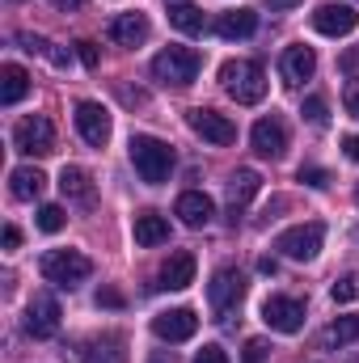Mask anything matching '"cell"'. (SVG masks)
Here are the masks:
<instances>
[{
	"instance_id": "cell-22",
	"label": "cell",
	"mask_w": 359,
	"mask_h": 363,
	"mask_svg": "<svg viewBox=\"0 0 359 363\" xmlns=\"http://www.w3.org/2000/svg\"><path fill=\"white\" fill-rule=\"evenodd\" d=\"M43 186H47V178H43V169H34V165H21V169L9 174V190H13V199H21V203L38 199Z\"/></svg>"
},
{
	"instance_id": "cell-6",
	"label": "cell",
	"mask_w": 359,
	"mask_h": 363,
	"mask_svg": "<svg viewBox=\"0 0 359 363\" xmlns=\"http://www.w3.org/2000/svg\"><path fill=\"white\" fill-rule=\"evenodd\" d=\"M13 148L26 152V157H51L55 152V127H51V118H43V114L21 118L13 127Z\"/></svg>"
},
{
	"instance_id": "cell-36",
	"label": "cell",
	"mask_w": 359,
	"mask_h": 363,
	"mask_svg": "<svg viewBox=\"0 0 359 363\" xmlns=\"http://www.w3.org/2000/svg\"><path fill=\"white\" fill-rule=\"evenodd\" d=\"M17 245H21V233L13 224H4V250H17Z\"/></svg>"
},
{
	"instance_id": "cell-25",
	"label": "cell",
	"mask_w": 359,
	"mask_h": 363,
	"mask_svg": "<svg viewBox=\"0 0 359 363\" xmlns=\"http://www.w3.org/2000/svg\"><path fill=\"white\" fill-rule=\"evenodd\" d=\"M170 26L182 30V34H203V30H207V17H203V9H199V4L178 0V4H170Z\"/></svg>"
},
{
	"instance_id": "cell-2",
	"label": "cell",
	"mask_w": 359,
	"mask_h": 363,
	"mask_svg": "<svg viewBox=\"0 0 359 363\" xmlns=\"http://www.w3.org/2000/svg\"><path fill=\"white\" fill-rule=\"evenodd\" d=\"M131 165H136V174L148 182V186H161V182H170L174 174V148L165 144V140H157V135H131Z\"/></svg>"
},
{
	"instance_id": "cell-42",
	"label": "cell",
	"mask_w": 359,
	"mask_h": 363,
	"mask_svg": "<svg viewBox=\"0 0 359 363\" xmlns=\"http://www.w3.org/2000/svg\"><path fill=\"white\" fill-rule=\"evenodd\" d=\"M170 4H174V0H170Z\"/></svg>"
},
{
	"instance_id": "cell-7",
	"label": "cell",
	"mask_w": 359,
	"mask_h": 363,
	"mask_svg": "<svg viewBox=\"0 0 359 363\" xmlns=\"http://www.w3.org/2000/svg\"><path fill=\"white\" fill-rule=\"evenodd\" d=\"M321 241H326V228L321 224H296V228H283L275 237V250L283 258H292V262H309V258H317Z\"/></svg>"
},
{
	"instance_id": "cell-23",
	"label": "cell",
	"mask_w": 359,
	"mask_h": 363,
	"mask_svg": "<svg viewBox=\"0 0 359 363\" xmlns=\"http://www.w3.org/2000/svg\"><path fill=\"white\" fill-rule=\"evenodd\" d=\"M60 194L68 199V203H93V182L85 169H77V165H64V174H60Z\"/></svg>"
},
{
	"instance_id": "cell-18",
	"label": "cell",
	"mask_w": 359,
	"mask_h": 363,
	"mask_svg": "<svg viewBox=\"0 0 359 363\" xmlns=\"http://www.w3.org/2000/svg\"><path fill=\"white\" fill-rule=\"evenodd\" d=\"M174 216H178L186 228H203V224H211L216 203L203 190H186V194H178V203H174Z\"/></svg>"
},
{
	"instance_id": "cell-41",
	"label": "cell",
	"mask_w": 359,
	"mask_h": 363,
	"mask_svg": "<svg viewBox=\"0 0 359 363\" xmlns=\"http://www.w3.org/2000/svg\"><path fill=\"white\" fill-rule=\"evenodd\" d=\"M355 203H359V186H355Z\"/></svg>"
},
{
	"instance_id": "cell-40",
	"label": "cell",
	"mask_w": 359,
	"mask_h": 363,
	"mask_svg": "<svg viewBox=\"0 0 359 363\" xmlns=\"http://www.w3.org/2000/svg\"><path fill=\"white\" fill-rule=\"evenodd\" d=\"M270 9H296V4H300V0H267Z\"/></svg>"
},
{
	"instance_id": "cell-9",
	"label": "cell",
	"mask_w": 359,
	"mask_h": 363,
	"mask_svg": "<svg viewBox=\"0 0 359 363\" xmlns=\"http://www.w3.org/2000/svg\"><path fill=\"white\" fill-rule=\"evenodd\" d=\"M186 123H190V131L194 135H203L207 144H233L237 140V123L228 118V114H220V110H190L186 114Z\"/></svg>"
},
{
	"instance_id": "cell-8",
	"label": "cell",
	"mask_w": 359,
	"mask_h": 363,
	"mask_svg": "<svg viewBox=\"0 0 359 363\" xmlns=\"http://www.w3.org/2000/svg\"><path fill=\"white\" fill-rule=\"evenodd\" d=\"M263 321H267L275 334H300L304 330V304L296 296H267Z\"/></svg>"
},
{
	"instance_id": "cell-26",
	"label": "cell",
	"mask_w": 359,
	"mask_h": 363,
	"mask_svg": "<svg viewBox=\"0 0 359 363\" xmlns=\"http://www.w3.org/2000/svg\"><path fill=\"white\" fill-rule=\"evenodd\" d=\"M326 347H347V342H359V317H338L330 321V330L321 334Z\"/></svg>"
},
{
	"instance_id": "cell-19",
	"label": "cell",
	"mask_w": 359,
	"mask_h": 363,
	"mask_svg": "<svg viewBox=\"0 0 359 363\" xmlns=\"http://www.w3.org/2000/svg\"><path fill=\"white\" fill-rule=\"evenodd\" d=\"M190 283H194V254H190V250L170 254V258H165V267H161V287L182 291V287H190Z\"/></svg>"
},
{
	"instance_id": "cell-11",
	"label": "cell",
	"mask_w": 359,
	"mask_h": 363,
	"mask_svg": "<svg viewBox=\"0 0 359 363\" xmlns=\"http://www.w3.org/2000/svg\"><path fill=\"white\" fill-rule=\"evenodd\" d=\"M355 9H351V4H334V0H330V4H317V9H313V30H317V34H326V38H347V34H351V30H355Z\"/></svg>"
},
{
	"instance_id": "cell-39",
	"label": "cell",
	"mask_w": 359,
	"mask_h": 363,
	"mask_svg": "<svg viewBox=\"0 0 359 363\" xmlns=\"http://www.w3.org/2000/svg\"><path fill=\"white\" fill-rule=\"evenodd\" d=\"M51 4H55V9H64V13H72V9H81L85 0H51Z\"/></svg>"
},
{
	"instance_id": "cell-4",
	"label": "cell",
	"mask_w": 359,
	"mask_h": 363,
	"mask_svg": "<svg viewBox=\"0 0 359 363\" xmlns=\"http://www.w3.org/2000/svg\"><path fill=\"white\" fill-rule=\"evenodd\" d=\"M38 271H43L47 283H55V287H77V283H85L93 274V262L81 250H47L43 262H38Z\"/></svg>"
},
{
	"instance_id": "cell-38",
	"label": "cell",
	"mask_w": 359,
	"mask_h": 363,
	"mask_svg": "<svg viewBox=\"0 0 359 363\" xmlns=\"http://www.w3.org/2000/svg\"><path fill=\"white\" fill-rule=\"evenodd\" d=\"M343 152H347L351 161H359V135H347V140H343Z\"/></svg>"
},
{
	"instance_id": "cell-24",
	"label": "cell",
	"mask_w": 359,
	"mask_h": 363,
	"mask_svg": "<svg viewBox=\"0 0 359 363\" xmlns=\"http://www.w3.org/2000/svg\"><path fill=\"white\" fill-rule=\"evenodd\" d=\"M26 93H30V72L17 68V64H4L0 68V101L4 106H17Z\"/></svg>"
},
{
	"instance_id": "cell-32",
	"label": "cell",
	"mask_w": 359,
	"mask_h": 363,
	"mask_svg": "<svg viewBox=\"0 0 359 363\" xmlns=\"http://www.w3.org/2000/svg\"><path fill=\"white\" fill-rule=\"evenodd\" d=\"M77 55H81V64H85L89 72L101 64V51H97V43H89V38H81V43H77Z\"/></svg>"
},
{
	"instance_id": "cell-1",
	"label": "cell",
	"mask_w": 359,
	"mask_h": 363,
	"mask_svg": "<svg viewBox=\"0 0 359 363\" xmlns=\"http://www.w3.org/2000/svg\"><path fill=\"white\" fill-rule=\"evenodd\" d=\"M220 85L237 106H258L267 97V72L254 60H228L220 64Z\"/></svg>"
},
{
	"instance_id": "cell-10",
	"label": "cell",
	"mask_w": 359,
	"mask_h": 363,
	"mask_svg": "<svg viewBox=\"0 0 359 363\" xmlns=\"http://www.w3.org/2000/svg\"><path fill=\"white\" fill-rule=\"evenodd\" d=\"M60 300L55 296H47V291H38L30 304H26V334L30 338H51L55 330H60Z\"/></svg>"
},
{
	"instance_id": "cell-13",
	"label": "cell",
	"mask_w": 359,
	"mask_h": 363,
	"mask_svg": "<svg viewBox=\"0 0 359 363\" xmlns=\"http://www.w3.org/2000/svg\"><path fill=\"white\" fill-rule=\"evenodd\" d=\"M77 131H81V140L93 144V148H106V140H110V114L97 106V101H77Z\"/></svg>"
},
{
	"instance_id": "cell-16",
	"label": "cell",
	"mask_w": 359,
	"mask_h": 363,
	"mask_svg": "<svg viewBox=\"0 0 359 363\" xmlns=\"http://www.w3.org/2000/svg\"><path fill=\"white\" fill-rule=\"evenodd\" d=\"M263 190V178H258V169H237L233 178H228V220L237 224L241 220V211L254 203V194Z\"/></svg>"
},
{
	"instance_id": "cell-14",
	"label": "cell",
	"mask_w": 359,
	"mask_h": 363,
	"mask_svg": "<svg viewBox=\"0 0 359 363\" xmlns=\"http://www.w3.org/2000/svg\"><path fill=\"white\" fill-rule=\"evenodd\" d=\"M148 17L144 13H118V17H110V26H106V38L114 43V47H140V43H148Z\"/></svg>"
},
{
	"instance_id": "cell-12",
	"label": "cell",
	"mask_w": 359,
	"mask_h": 363,
	"mask_svg": "<svg viewBox=\"0 0 359 363\" xmlns=\"http://www.w3.org/2000/svg\"><path fill=\"white\" fill-rule=\"evenodd\" d=\"M194 330H199L194 308H170V313H157L153 317V334L161 342H186V338H194Z\"/></svg>"
},
{
	"instance_id": "cell-17",
	"label": "cell",
	"mask_w": 359,
	"mask_h": 363,
	"mask_svg": "<svg viewBox=\"0 0 359 363\" xmlns=\"http://www.w3.org/2000/svg\"><path fill=\"white\" fill-rule=\"evenodd\" d=\"M279 72H283L287 85H304V81H313V72H317V55H313V47H287V51L279 55Z\"/></svg>"
},
{
	"instance_id": "cell-5",
	"label": "cell",
	"mask_w": 359,
	"mask_h": 363,
	"mask_svg": "<svg viewBox=\"0 0 359 363\" xmlns=\"http://www.w3.org/2000/svg\"><path fill=\"white\" fill-rule=\"evenodd\" d=\"M245 300V279L237 267H220L207 283V304L220 321H228V313H237V304Z\"/></svg>"
},
{
	"instance_id": "cell-28",
	"label": "cell",
	"mask_w": 359,
	"mask_h": 363,
	"mask_svg": "<svg viewBox=\"0 0 359 363\" xmlns=\"http://www.w3.org/2000/svg\"><path fill=\"white\" fill-rule=\"evenodd\" d=\"M300 114H304L313 127H326V123H330V110H326V101H321V97H309V101L300 106Z\"/></svg>"
},
{
	"instance_id": "cell-15",
	"label": "cell",
	"mask_w": 359,
	"mask_h": 363,
	"mask_svg": "<svg viewBox=\"0 0 359 363\" xmlns=\"http://www.w3.org/2000/svg\"><path fill=\"white\" fill-rule=\"evenodd\" d=\"M250 144H254V152H258V157L279 161V157L287 152V131H283V123H279V118H258V123H254V131H250Z\"/></svg>"
},
{
	"instance_id": "cell-27",
	"label": "cell",
	"mask_w": 359,
	"mask_h": 363,
	"mask_svg": "<svg viewBox=\"0 0 359 363\" xmlns=\"http://www.w3.org/2000/svg\"><path fill=\"white\" fill-rule=\"evenodd\" d=\"M68 224V216H64V207H55V203H47V207H38V228L43 233H60Z\"/></svg>"
},
{
	"instance_id": "cell-3",
	"label": "cell",
	"mask_w": 359,
	"mask_h": 363,
	"mask_svg": "<svg viewBox=\"0 0 359 363\" xmlns=\"http://www.w3.org/2000/svg\"><path fill=\"white\" fill-rule=\"evenodd\" d=\"M199 68H203V55H199L194 47H165V51L153 60V81L174 85V89H186V85H194Z\"/></svg>"
},
{
	"instance_id": "cell-35",
	"label": "cell",
	"mask_w": 359,
	"mask_h": 363,
	"mask_svg": "<svg viewBox=\"0 0 359 363\" xmlns=\"http://www.w3.org/2000/svg\"><path fill=\"white\" fill-rule=\"evenodd\" d=\"M347 114H355V118H359V81L347 85Z\"/></svg>"
},
{
	"instance_id": "cell-31",
	"label": "cell",
	"mask_w": 359,
	"mask_h": 363,
	"mask_svg": "<svg viewBox=\"0 0 359 363\" xmlns=\"http://www.w3.org/2000/svg\"><path fill=\"white\" fill-rule=\"evenodd\" d=\"M85 363H123V351H114V347H89L85 351Z\"/></svg>"
},
{
	"instance_id": "cell-29",
	"label": "cell",
	"mask_w": 359,
	"mask_h": 363,
	"mask_svg": "<svg viewBox=\"0 0 359 363\" xmlns=\"http://www.w3.org/2000/svg\"><path fill=\"white\" fill-rule=\"evenodd\" d=\"M330 296H334V304H347V300H355V296H359V279H355V274L338 279V283L330 287Z\"/></svg>"
},
{
	"instance_id": "cell-30",
	"label": "cell",
	"mask_w": 359,
	"mask_h": 363,
	"mask_svg": "<svg viewBox=\"0 0 359 363\" xmlns=\"http://www.w3.org/2000/svg\"><path fill=\"white\" fill-rule=\"evenodd\" d=\"M296 178L304 182V186H313V190H326V186H330V174H326L321 165H300Z\"/></svg>"
},
{
	"instance_id": "cell-21",
	"label": "cell",
	"mask_w": 359,
	"mask_h": 363,
	"mask_svg": "<svg viewBox=\"0 0 359 363\" xmlns=\"http://www.w3.org/2000/svg\"><path fill=\"white\" fill-rule=\"evenodd\" d=\"M131 233H136V245H165L170 241V220L157 216V211H140Z\"/></svg>"
},
{
	"instance_id": "cell-37",
	"label": "cell",
	"mask_w": 359,
	"mask_h": 363,
	"mask_svg": "<svg viewBox=\"0 0 359 363\" xmlns=\"http://www.w3.org/2000/svg\"><path fill=\"white\" fill-rule=\"evenodd\" d=\"M97 304H110V308H118V304H123V296H118V291H97Z\"/></svg>"
},
{
	"instance_id": "cell-20",
	"label": "cell",
	"mask_w": 359,
	"mask_h": 363,
	"mask_svg": "<svg viewBox=\"0 0 359 363\" xmlns=\"http://www.w3.org/2000/svg\"><path fill=\"white\" fill-rule=\"evenodd\" d=\"M254 30H258V13L254 9H233V13H220V21H216V34L228 38V43L250 38Z\"/></svg>"
},
{
	"instance_id": "cell-34",
	"label": "cell",
	"mask_w": 359,
	"mask_h": 363,
	"mask_svg": "<svg viewBox=\"0 0 359 363\" xmlns=\"http://www.w3.org/2000/svg\"><path fill=\"white\" fill-rule=\"evenodd\" d=\"M194 363H228V355H224V347L211 342V347H203V351L194 355Z\"/></svg>"
},
{
	"instance_id": "cell-33",
	"label": "cell",
	"mask_w": 359,
	"mask_h": 363,
	"mask_svg": "<svg viewBox=\"0 0 359 363\" xmlns=\"http://www.w3.org/2000/svg\"><path fill=\"white\" fill-rule=\"evenodd\" d=\"M267 342H263V338H250V342H245V363H267Z\"/></svg>"
}]
</instances>
